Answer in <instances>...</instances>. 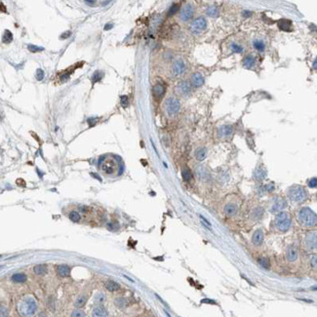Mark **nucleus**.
<instances>
[{"label":"nucleus","mask_w":317,"mask_h":317,"mask_svg":"<svg viewBox=\"0 0 317 317\" xmlns=\"http://www.w3.org/2000/svg\"><path fill=\"white\" fill-rule=\"evenodd\" d=\"M298 220L299 223L305 227H315L317 224L316 214L308 207H304L300 210L298 213Z\"/></svg>","instance_id":"1"},{"label":"nucleus","mask_w":317,"mask_h":317,"mask_svg":"<svg viewBox=\"0 0 317 317\" xmlns=\"http://www.w3.org/2000/svg\"><path fill=\"white\" fill-rule=\"evenodd\" d=\"M36 309H37L36 301L32 298H25L19 304V311H20V313L22 316H25V317H29L33 315L35 313Z\"/></svg>","instance_id":"2"},{"label":"nucleus","mask_w":317,"mask_h":317,"mask_svg":"<svg viewBox=\"0 0 317 317\" xmlns=\"http://www.w3.org/2000/svg\"><path fill=\"white\" fill-rule=\"evenodd\" d=\"M288 196L293 202L301 203L307 199V192L301 185H293L288 189Z\"/></svg>","instance_id":"3"},{"label":"nucleus","mask_w":317,"mask_h":317,"mask_svg":"<svg viewBox=\"0 0 317 317\" xmlns=\"http://www.w3.org/2000/svg\"><path fill=\"white\" fill-rule=\"evenodd\" d=\"M275 227L278 230L286 232L291 227V217L288 213L280 212L275 218Z\"/></svg>","instance_id":"4"},{"label":"nucleus","mask_w":317,"mask_h":317,"mask_svg":"<svg viewBox=\"0 0 317 317\" xmlns=\"http://www.w3.org/2000/svg\"><path fill=\"white\" fill-rule=\"evenodd\" d=\"M100 168L102 172H104L105 174L111 175L117 171L118 164L113 157H105L100 162Z\"/></svg>","instance_id":"5"},{"label":"nucleus","mask_w":317,"mask_h":317,"mask_svg":"<svg viewBox=\"0 0 317 317\" xmlns=\"http://www.w3.org/2000/svg\"><path fill=\"white\" fill-rule=\"evenodd\" d=\"M181 108V104L178 99L176 98H169L167 99L165 102V109L166 112L169 116H174L176 115Z\"/></svg>","instance_id":"6"},{"label":"nucleus","mask_w":317,"mask_h":317,"mask_svg":"<svg viewBox=\"0 0 317 317\" xmlns=\"http://www.w3.org/2000/svg\"><path fill=\"white\" fill-rule=\"evenodd\" d=\"M207 28V22L204 18H197L195 19L190 25V29L193 33H201Z\"/></svg>","instance_id":"7"},{"label":"nucleus","mask_w":317,"mask_h":317,"mask_svg":"<svg viewBox=\"0 0 317 317\" xmlns=\"http://www.w3.org/2000/svg\"><path fill=\"white\" fill-rule=\"evenodd\" d=\"M304 244L308 250H315L317 246L316 232H308L304 238Z\"/></svg>","instance_id":"8"},{"label":"nucleus","mask_w":317,"mask_h":317,"mask_svg":"<svg viewBox=\"0 0 317 317\" xmlns=\"http://www.w3.org/2000/svg\"><path fill=\"white\" fill-rule=\"evenodd\" d=\"M194 13L193 6L191 4H186L184 8L182 9L181 14H179V19L184 22H188L192 18Z\"/></svg>","instance_id":"9"},{"label":"nucleus","mask_w":317,"mask_h":317,"mask_svg":"<svg viewBox=\"0 0 317 317\" xmlns=\"http://www.w3.org/2000/svg\"><path fill=\"white\" fill-rule=\"evenodd\" d=\"M185 70V64L182 59H177L174 62L173 66H172V71H173V74L175 76H179L182 74Z\"/></svg>","instance_id":"10"},{"label":"nucleus","mask_w":317,"mask_h":317,"mask_svg":"<svg viewBox=\"0 0 317 317\" xmlns=\"http://www.w3.org/2000/svg\"><path fill=\"white\" fill-rule=\"evenodd\" d=\"M286 257L290 262H294L298 259L299 257V250L296 245H290L287 248V252H286Z\"/></svg>","instance_id":"11"},{"label":"nucleus","mask_w":317,"mask_h":317,"mask_svg":"<svg viewBox=\"0 0 317 317\" xmlns=\"http://www.w3.org/2000/svg\"><path fill=\"white\" fill-rule=\"evenodd\" d=\"M176 91H177V93L179 95H182V96H186V95H188L190 93V91H191V87H190V84L185 82V81H182L181 83H179L177 87H176Z\"/></svg>","instance_id":"12"},{"label":"nucleus","mask_w":317,"mask_h":317,"mask_svg":"<svg viewBox=\"0 0 317 317\" xmlns=\"http://www.w3.org/2000/svg\"><path fill=\"white\" fill-rule=\"evenodd\" d=\"M286 206H287V202H286L284 199H282V198H277V199L274 201L272 207H271V212L272 213L281 212L284 208H286Z\"/></svg>","instance_id":"13"},{"label":"nucleus","mask_w":317,"mask_h":317,"mask_svg":"<svg viewBox=\"0 0 317 317\" xmlns=\"http://www.w3.org/2000/svg\"><path fill=\"white\" fill-rule=\"evenodd\" d=\"M263 238H265V235H263V232L261 230H258L254 232L253 237H252V242H253L254 245L256 246H259L262 245L263 242Z\"/></svg>","instance_id":"14"},{"label":"nucleus","mask_w":317,"mask_h":317,"mask_svg":"<svg viewBox=\"0 0 317 317\" xmlns=\"http://www.w3.org/2000/svg\"><path fill=\"white\" fill-rule=\"evenodd\" d=\"M224 214L228 217H233L235 216L238 212V207L237 205L234 203H228L225 205L224 210Z\"/></svg>","instance_id":"15"},{"label":"nucleus","mask_w":317,"mask_h":317,"mask_svg":"<svg viewBox=\"0 0 317 317\" xmlns=\"http://www.w3.org/2000/svg\"><path fill=\"white\" fill-rule=\"evenodd\" d=\"M190 81H191V84L194 87H200L204 83V77L199 72H195V73L192 74Z\"/></svg>","instance_id":"16"},{"label":"nucleus","mask_w":317,"mask_h":317,"mask_svg":"<svg viewBox=\"0 0 317 317\" xmlns=\"http://www.w3.org/2000/svg\"><path fill=\"white\" fill-rule=\"evenodd\" d=\"M152 93H153L155 98H157V99L162 98L164 93H165V87H164L162 84H156V85L153 86Z\"/></svg>","instance_id":"17"},{"label":"nucleus","mask_w":317,"mask_h":317,"mask_svg":"<svg viewBox=\"0 0 317 317\" xmlns=\"http://www.w3.org/2000/svg\"><path fill=\"white\" fill-rule=\"evenodd\" d=\"M92 316L93 317H108V311H106V309L104 307L99 305V307H96L94 308V310L92 312Z\"/></svg>","instance_id":"18"},{"label":"nucleus","mask_w":317,"mask_h":317,"mask_svg":"<svg viewBox=\"0 0 317 317\" xmlns=\"http://www.w3.org/2000/svg\"><path fill=\"white\" fill-rule=\"evenodd\" d=\"M57 272L60 276L62 277H67L70 274V268L66 265H61L57 268Z\"/></svg>","instance_id":"19"},{"label":"nucleus","mask_w":317,"mask_h":317,"mask_svg":"<svg viewBox=\"0 0 317 317\" xmlns=\"http://www.w3.org/2000/svg\"><path fill=\"white\" fill-rule=\"evenodd\" d=\"M196 173L200 179H208L210 177L209 172L206 170L203 166H198L196 168Z\"/></svg>","instance_id":"20"},{"label":"nucleus","mask_w":317,"mask_h":317,"mask_svg":"<svg viewBox=\"0 0 317 317\" xmlns=\"http://www.w3.org/2000/svg\"><path fill=\"white\" fill-rule=\"evenodd\" d=\"M266 177V171L263 168H257L254 173V178L257 181H262Z\"/></svg>","instance_id":"21"},{"label":"nucleus","mask_w":317,"mask_h":317,"mask_svg":"<svg viewBox=\"0 0 317 317\" xmlns=\"http://www.w3.org/2000/svg\"><path fill=\"white\" fill-rule=\"evenodd\" d=\"M278 26L284 31H289V30H291L292 22L290 20H279L278 21Z\"/></svg>","instance_id":"22"},{"label":"nucleus","mask_w":317,"mask_h":317,"mask_svg":"<svg viewBox=\"0 0 317 317\" xmlns=\"http://www.w3.org/2000/svg\"><path fill=\"white\" fill-rule=\"evenodd\" d=\"M206 156H207V150H206V148L204 147L197 148L195 151V157L198 161H203L206 158Z\"/></svg>","instance_id":"23"},{"label":"nucleus","mask_w":317,"mask_h":317,"mask_svg":"<svg viewBox=\"0 0 317 317\" xmlns=\"http://www.w3.org/2000/svg\"><path fill=\"white\" fill-rule=\"evenodd\" d=\"M232 133V127L230 125H224L223 127L220 128V135L224 138H227V137L230 136Z\"/></svg>","instance_id":"24"},{"label":"nucleus","mask_w":317,"mask_h":317,"mask_svg":"<svg viewBox=\"0 0 317 317\" xmlns=\"http://www.w3.org/2000/svg\"><path fill=\"white\" fill-rule=\"evenodd\" d=\"M105 288L108 289L109 292H115V291H117V290H119L120 286L118 283H116L115 281L108 280V281H106V283H105Z\"/></svg>","instance_id":"25"},{"label":"nucleus","mask_w":317,"mask_h":317,"mask_svg":"<svg viewBox=\"0 0 317 317\" xmlns=\"http://www.w3.org/2000/svg\"><path fill=\"white\" fill-rule=\"evenodd\" d=\"M263 215V210L261 207H257L252 210L251 212V218L253 220H259Z\"/></svg>","instance_id":"26"},{"label":"nucleus","mask_w":317,"mask_h":317,"mask_svg":"<svg viewBox=\"0 0 317 317\" xmlns=\"http://www.w3.org/2000/svg\"><path fill=\"white\" fill-rule=\"evenodd\" d=\"M206 13H207L208 16L212 17V18H217L219 17V9H218V7L216 5H211L209 6L207 8V11H206Z\"/></svg>","instance_id":"27"},{"label":"nucleus","mask_w":317,"mask_h":317,"mask_svg":"<svg viewBox=\"0 0 317 317\" xmlns=\"http://www.w3.org/2000/svg\"><path fill=\"white\" fill-rule=\"evenodd\" d=\"M34 272L37 275H44L47 272V265H37L34 266Z\"/></svg>","instance_id":"28"},{"label":"nucleus","mask_w":317,"mask_h":317,"mask_svg":"<svg viewBox=\"0 0 317 317\" xmlns=\"http://www.w3.org/2000/svg\"><path fill=\"white\" fill-rule=\"evenodd\" d=\"M255 64V58L253 56H246L243 60V66L246 68H250Z\"/></svg>","instance_id":"29"},{"label":"nucleus","mask_w":317,"mask_h":317,"mask_svg":"<svg viewBox=\"0 0 317 317\" xmlns=\"http://www.w3.org/2000/svg\"><path fill=\"white\" fill-rule=\"evenodd\" d=\"M12 280L16 283H24L26 281V275L25 273H16L12 276Z\"/></svg>","instance_id":"30"},{"label":"nucleus","mask_w":317,"mask_h":317,"mask_svg":"<svg viewBox=\"0 0 317 317\" xmlns=\"http://www.w3.org/2000/svg\"><path fill=\"white\" fill-rule=\"evenodd\" d=\"M258 262L259 263V265H261L262 267H263V268H266L268 269L270 267V262L269 259L265 258V257H261L258 259Z\"/></svg>","instance_id":"31"},{"label":"nucleus","mask_w":317,"mask_h":317,"mask_svg":"<svg viewBox=\"0 0 317 317\" xmlns=\"http://www.w3.org/2000/svg\"><path fill=\"white\" fill-rule=\"evenodd\" d=\"M13 40V34H12V32H11L10 31V30H5V31H4V34H3V36H2V41H3V43H6V44H8V43H10V42L11 41H12Z\"/></svg>","instance_id":"32"},{"label":"nucleus","mask_w":317,"mask_h":317,"mask_svg":"<svg viewBox=\"0 0 317 317\" xmlns=\"http://www.w3.org/2000/svg\"><path fill=\"white\" fill-rule=\"evenodd\" d=\"M87 301V297L86 296H80L77 298V300L75 301V304L74 305L77 308H81L82 307H84Z\"/></svg>","instance_id":"33"},{"label":"nucleus","mask_w":317,"mask_h":317,"mask_svg":"<svg viewBox=\"0 0 317 317\" xmlns=\"http://www.w3.org/2000/svg\"><path fill=\"white\" fill-rule=\"evenodd\" d=\"M182 179H184L185 181H189V179H192L191 171H190L188 168H185V169L182 171Z\"/></svg>","instance_id":"34"},{"label":"nucleus","mask_w":317,"mask_h":317,"mask_svg":"<svg viewBox=\"0 0 317 317\" xmlns=\"http://www.w3.org/2000/svg\"><path fill=\"white\" fill-rule=\"evenodd\" d=\"M254 47H255V49H256V50H258V51H259V52H262V51H263V50H265V43H263V42L262 41H261V40H255L254 41Z\"/></svg>","instance_id":"35"},{"label":"nucleus","mask_w":317,"mask_h":317,"mask_svg":"<svg viewBox=\"0 0 317 317\" xmlns=\"http://www.w3.org/2000/svg\"><path fill=\"white\" fill-rule=\"evenodd\" d=\"M105 296L102 293H99L96 295V297H95V301H96V304H102L105 303Z\"/></svg>","instance_id":"36"},{"label":"nucleus","mask_w":317,"mask_h":317,"mask_svg":"<svg viewBox=\"0 0 317 317\" xmlns=\"http://www.w3.org/2000/svg\"><path fill=\"white\" fill-rule=\"evenodd\" d=\"M115 304L118 307H124L127 305V300L124 299V298H118V299L115 300Z\"/></svg>","instance_id":"37"},{"label":"nucleus","mask_w":317,"mask_h":317,"mask_svg":"<svg viewBox=\"0 0 317 317\" xmlns=\"http://www.w3.org/2000/svg\"><path fill=\"white\" fill-rule=\"evenodd\" d=\"M230 49H231L232 52H235V53H242L243 52L242 46H240V45L236 44V43H232L230 45Z\"/></svg>","instance_id":"38"},{"label":"nucleus","mask_w":317,"mask_h":317,"mask_svg":"<svg viewBox=\"0 0 317 317\" xmlns=\"http://www.w3.org/2000/svg\"><path fill=\"white\" fill-rule=\"evenodd\" d=\"M102 71H96L93 74V77H92L93 83H96L98 81H100V80L102 79Z\"/></svg>","instance_id":"39"},{"label":"nucleus","mask_w":317,"mask_h":317,"mask_svg":"<svg viewBox=\"0 0 317 317\" xmlns=\"http://www.w3.org/2000/svg\"><path fill=\"white\" fill-rule=\"evenodd\" d=\"M70 219L72 221H74V223H77V221H80V215H79V214L77 213V212H71L70 214Z\"/></svg>","instance_id":"40"},{"label":"nucleus","mask_w":317,"mask_h":317,"mask_svg":"<svg viewBox=\"0 0 317 317\" xmlns=\"http://www.w3.org/2000/svg\"><path fill=\"white\" fill-rule=\"evenodd\" d=\"M71 317H86L85 312L81 309H75V310L72 312Z\"/></svg>","instance_id":"41"},{"label":"nucleus","mask_w":317,"mask_h":317,"mask_svg":"<svg viewBox=\"0 0 317 317\" xmlns=\"http://www.w3.org/2000/svg\"><path fill=\"white\" fill-rule=\"evenodd\" d=\"M28 49L30 52H32V53H36V52H39V51L43 50V48H42V47H37V46H35V45H32V44L28 45Z\"/></svg>","instance_id":"42"},{"label":"nucleus","mask_w":317,"mask_h":317,"mask_svg":"<svg viewBox=\"0 0 317 317\" xmlns=\"http://www.w3.org/2000/svg\"><path fill=\"white\" fill-rule=\"evenodd\" d=\"M179 7L178 4H173V5L171 6V8H170V10H169V13H168V15H169V16H172V15H174V14L177 13L178 11H179Z\"/></svg>","instance_id":"43"},{"label":"nucleus","mask_w":317,"mask_h":317,"mask_svg":"<svg viewBox=\"0 0 317 317\" xmlns=\"http://www.w3.org/2000/svg\"><path fill=\"white\" fill-rule=\"evenodd\" d=\"M8 316V310L4 305L0 304V317H7Z\"/></svg>","instance_id":"44"},{"label":"nucleus","mask_w":317,"mask_h":317,"mask_svg":"<svg viewBox=\"0 0 317 317\" xmlns=\"http://www.w3.org/2000/svg\"><path fill=\"white\" fill-rule=\"evenodd\" d=\"M121 105L123 106V108H127V106L129 105V99L127 96H122L121 97Z\"/></svg>","instance_id":"45"},{"label":"nucleus","mask_w":317,"mask_h":317,"mask_svg":"<svg viewBox=\"0 0 317 317\" xmlns=\"http://www.w3.org/2000/svg\"><path fill=\"white\" fill-rule=\"evenodd\" d=\"M44 78V71L41 70V68H38V70H36V79L37 80H42Z\"/></svg>","instance_id":"46"},{"label":"nucleus","mask_w":317,"mask_h":317,"mask_svg":"<svg viewBox=\"0 0 317 317\" xmlns=\"http://www.w3.org/2000/svg\"><path fill=\"white\" fill-rule=\"evenodd\" d=\"M316 185H317V179H316V178H312L310 181L308 182V186H309V188H315Z\"/></svg>","instance_id":"47"},{"label":"nucleus","mask_w":317,"mask_h":317,"mask_svg":"<svg viewBox=\"0 0 317 317\" xmlns=\"http://www.w3.org/2000/svg\"><path fill=\"white\" fill-rule=\"evenodd\" d=\"M265 189L266 190L267 192H271L274 189V185L272 184H269V185H267L265 186Z\"/></svg>","instance_id":"48"},{"label":"nucleus","mask_w":317,"mask_h":317,"mask_svg":"<svg viewBox=\"0 0 317 317\" xmlns=\"http://www.w3.org/2000/svg\"><path fill=\"white\" fill-rule=\"evenodd\" d=\"M316 259H317L316 256H315V255H314V256H312V258H311V266H312L314 269L316 268V265H317Z\"/></svg>","instance_id":"49"},{"label":"nucleus","mask_w":317,"mask_h":317,"mask_svg":"<svg viewBox=\"0 0 317 317\" xmlns=\"http://www.w3.org/2000/svg\"><path fill=\"white\" fill-rule=\"evenodd\" d=\"M202 304H216V303L214 301H211V300H208V299H205V300H202L201 301Z\"/></svg>","instance_id":"50"},{"label":"nucleus","mask_w":317,"mask_h":317,"mask_svg":"<svg viewBox=\"0 0 317 317\" xmlns=\"http://www.w3.org/2000/svg\"><path fill=\"white\" fill-rule=\"evenodd\" d=\"M71 34L70 31H67V32H64V34H62V37H61V39H66V38L70 37V35Z\"/></svg>","instance_id":"51"},{"label":"nucleus","mask_w":317,"mask_h":317,"mask_svg":"<svg viewBox=\"0 0 317 317\" xmlns=\"http://www.w3.org/2000/svg\"><path fill=\"white\" fill-rule=\"evenodd\" d=\"M200 219L202 220V221H204V223H205V224H206V227H208V225H211V224H210V223H209V221H208L207 220H206L204 217H202V216H200ZM205 224H203V225H205Z\"/></svg>","instance_id":"52"},{"label":"nucleus","mask_w":317,"mask_h":317,"mask_svg":"<svg viewBox=\"0 0 317 317\" xmlns=\"http://www.w3.org/2000/svg\"><path fill=\"white\" fill-rule=\"evenodd\" d=\"M243 15H244L245 17H249V16H251V12H249V11H245Z\"/></svg>","instance_id":"53"},{"label":"nucleus","mask_w":317,"mask_h":317,"mask_svg":"<svg viewBox=\"0 0 317 317\" xmlns=\"http://www.w3.org/2000/svg\"><path fill=\"white\" fill-rule=\"evenodd\" d=\"M111 28H112V25H106L105 26V29L108 30V29H110Z\"/></svg>","instance_id":"54"},{"label":"nucleus","mask_w":317,"mask_h":317,"mask_svg":"<svg viewBox=\"0 0 317 317\" xmlns=\"http://www.w3.org/2000/svg\"><path fill=\"white\" fill-rule=\"evenodd\" d=\"M86 3H87V4H94V1H85Z\"/></svg>","instance_id":"55"},{"label":"nucleus","mask_w":317,"mask_h":317,"mask_svg":"<svg viewBox=\"0 0 317 317\" xmlns=\"http://www.w3.org/2000/svg\"><path fill=\"white\" fill-rule=\"evenodd\" d=\"M313 68H314V70H316V60L314 61V63H313Z\"/></svg>","instance_id":"56"},{"label":"nucleus","mask_w":317,"mask_h":317,"mask_svg":"<svg viewBox=\"0 0 317 317\" xmlns=\"http://www.w3.org/2000/svg\"><path fill=\"white\" fill-rule=\"evenodd\" d=\"M0 257H1V256H0Z\"/></svg>","instance_id":"57"}]
</instances>
